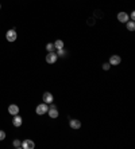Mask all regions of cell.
Returning a JSON list of instances; mask_svg holds the SVG:
<instances>
[{"label": "cell", "mask_w": 135, "mask_h": 149, "mask_svg": "<svg viewBox=\"0 0 135 149\" xmlns=\"http://www.w3.org/2000/svg\"><path fill=\"white\" fill-rule=\"evenodd\" d=\"M47 110H49V106H47V104H39V105L35 108V112L38 116H43V114L47 113Z\"/></svg>", "instance_id": "6da1fadb"}, {"label": "cell", "mask_w": 135, "mask_h": 149, "mask_svg": "<svg viewBox=\"0 0 135 149\" xmlns=\"http://www.w3.org/2000/svg\"><path fill=\"white\" fill-rule=\"evenodd\" d=\"M47 114H49L50 118H57V117H58V114H59V113H58V109H57V106L51 104V106H49Z\"/></svg>", "instance_id": "7a4b0ae2"}, {"label": "cell", "mask_w": 135, "mask_h": 149, "mask_svg": "<svg viewBox=\"0 0 135 149\" xmlns=\"http://www.w3.org/2000/svg\"><path fill=\"white\" fill-rule=\"evenodd\" d=\"M18 38V34H16V31L14 30H8L7 31V34H5V39L8 40V42H15Z\"/></svg>", "instance_id": "3957f363"}, {"label": "cell", "mask_w": 135, "mask_h": 149, "mask_svg": "<svg viewBox=\"0 0 135 149\" xmlns=\"http://www.w3.org/2000/svg\"><path fill=\"white\" fill-rule=\"evenodd\" d=\"M57 58H58V55L54 53H47V55H46V62L49 63V65H53V63H55L57 62Z\"/></svg>", "instance_id": "277c9868"}, {"label": "cell", "mask_w": 135, "mask_h": 149, "mask_svg": "<svg viewBox=\"0 0 135 149\" xmlns=\"http://www.w3.org/2000/svg\"><path fill=\"white\" fill-rule=\"evenodd\" d=\"M120 62H122V58L119 57V55H111L108 63L111 66H117V65H120Z\"/></svg>", "instance_id": "5b68a950"}, {"label": "cell", "mask_w": 135, "mask_h": 149, "mask_svg": "<svg viewBox=\"0 0 135 149\" xmlns=\"http://www.w3.org/2000/svg\"><path fill=\"white\" fill-rule=\"evenodd\" d=\"M42 100H43V102H45V104H53L54 97H53V94H51V93L46 92V93H43V96H42Z\"/></svg>", "instance_id": "8992f818"}, {"label": "cell", "mask_w": 135, "mask_h": 149, "mask_svg": "<svg viewBox=\"0 0 135 149\" xmlns=\"http://www.w3.org/2000/svg\"><path fill=\"white\" fill-rule=\"evenodd\" d=\"M22 148L23 149H34L35 148V144H34V141L32 140H23Z\"/></svg>", "instance_id": "52a82bcc"}, {"label": "cell", "mask_w": 135, "mask_h": 149, "mask_svg": "<svg viewBox=\"0 0 135 149\" xmlns=\"http://www.w3.org/2000/svg\"><path fill=\"white\" fill-rule=\"evenodd\" d=\"M69 126L72 128V129H74V130H77V129L81 128V121L80 120H76V118L70 120V121H69Z\"/></svg>", "instance_id": "ba28073f"}, {"label": "cell", "mask_w": 135, "mask_h": 149, "mask_svg": "<svg viewBox=\"0 0 135 149\" xmlns=\"http://www.w3.org/2000/svg\"><path fill=\"white\" fill-rule=\"evenodd\" d=\"M117 20L120 23H127L130 20V16L127 15V12H119L117 13Z\"/></svg>", "instance_id": "9c48e42d"}, {"label": "cell", "mask_w": 135, "mask_h": 149, "mask_svg": "<svg viewBox=\"0 0 135 149\" xmlns=\"http://www.w3.org/2000/svg\"><path fill=\"white\" fill-rule=\"evenodd\" d=\"M22 122H23L22 117L18 116V114H15V116H14V118H12V125H14V126H16V128L22 126Z\"/></svg>", "instance_id": "30bf717a"}, {"label": "cell", "mask_w": 135, "mask_h": 149, "mask_svg": "<svg viewBox=\"0 0 135 149\" xmlns=\"http://www.w3.org/2000/svg\"><path fill=\"white\" fill-rule=\"evenodd\" d=\"M8 113L11 114V116H15V114L19 113V106L15 105V104H12V105L8 106Z\"/></svg>", "instance_id": "8fae6325"}, {"label": "cell", "mask_w": 135, "mask_h": 149, "mask_svg": "<svg viewBox=\"0 0 135 149\" xmlns=\"http://www.w3.org/2000/svg\"><path fill=\"white\" fill-rule=\"evenodd\" d=\"M54 47L57 48V50H59V48H63V42L61 39H57L55 42H54Z\"/></svg>", "instance_id": "7c38bea8"}, {"label": "cell", "mask_w": 135, "mask_h": 149, "mask_svg": "<svg viewBox=\"0 0 135 149\" xmlns=\"http://www.w3.org/2000/svg\"><path fill=\"white\" fill-rule=\"evenodd\" d=\"M126 26H127V30L128 31H134L135 30V23H134V20H128V22L126 23Z\"/></svg>", "instance_id": "4fadbf2b"}, {"label": "cell", "mask_w": 135, "mask_h": 149, "mask_svg": "<svg viewBox=\"0 0 135 149\" xmlns=\"http://www.w3.org/2000/svg\"><path fill=\"white\" fill-rule=\"evenodd\" d=\"M46 50H47V53H53L55 47H54V43H47L46 44Z\"/></svg>", "instance_id": "5bb4252c"}, {"label": "cell", "mask_w": 135, "mask_h": 149, "mask_svg": "<svg viewBox=\"0 0 135 149\" xmlns=\"http://www.w3.org/2000/svg\"><path fill=\"white\" fill-rule=\"evenodd\" d=\"M12 145H14V148H22V141L20 140H14Z\"/></svg>", "instance_id": "9a60e30c"}, {"label": "cell", "mask_w": 135, "mask_h": 149, "mask_svg": "<svg viewBox=\"0 0 135 149\" xmlns=\"http://www.w3.org/2000/svg\"><path fill=\"white\" fill-rule=\"evenodd\" d=\"M93 16H95V19H96V18H103V13H101V11H100V9H96V11H95V13H93Z\"/></svg>", "instance_id": "2e32d148"}, {"label": "cell", "mask_w": 135, "mask_h": 149, "mask_svg": "<svg viewBox=\"0 0 135 149\" xmlns=\"http://www.w3.org/2000/svg\"><path fill=\"white\" fill-rule=\"evenodd\" d=\"M65 54H66V51H65L63 48H59L58 51H57V55H58V57H63Z\"/></svg>", "instance_id": "e0dca14e"}, {"label": "cell", "mask_w": 135, "mask_h": 149, "mask_svg": "<svg viewBox=\"0 0 135 149\" xmlns=\"http://www.w3.org/2000/svg\"><path fill=\"white\" fill-rule=\"evenodd\" d=\"M101 67H103V70L107 71V70H109V67H111V65H109V63L107 62V63H103V66H101Z\"/></svg>", "instance_id": "ac0fdd59"}, {"label": "cell", "mask_w": 135, "mask_h": 149, "mask_svg": "<svg viewBox=\"0 0 135 149\" xmlns=\"http://www.w3.org/2000/svg\"><path fill=\"white\" fill-rule=\"evenodd\" d=\"M5 138V132L4 130H0V141H3Z\"/></svg>", "instance_id": "d6986e66"}, {"label": "cell", "mask_w": 135, "mask_h": 149, "mask_svg": "<svg viewBox=\"0 0 135 149\" xmlns=\"http://www.w3.org/2000/svg\"><path fill=\"white\" fill-rule=\"evenodd\" d=\"M95 22H96V19H95V18H89V19H88V24H89V26H93Z\"/></svg>", "instance_id": "ffe728a7"}, {"label": "cell", "mask_w": 135, "mask_h": 149, "mask_svg": "<svg viewBox=\"0 0 135 149\" xmlns=\"http://www.w3.org/2000/svg\"><path fill=\"white\" fill-rule=\"evenodd\" d=\"M130 19H131V20H134V19H135V12H134V11L131 12V15H130Z\"/></svg>", "instance_id": "44dd1931"}, {"label": "cell", "mask_w": 135, "mask_h": 149, "mask_svg": "<svg viewBox=\"0 0 135 149\" xmlns=\"http://www.w3.org/2000/svg\"><path fill=\"white\" fill-rule=\"evenodd\" d=\"M0 8H1V4H0Z\"/></svg>", "instance_id": "7402d4cb"}]
</instances>
